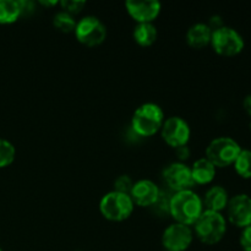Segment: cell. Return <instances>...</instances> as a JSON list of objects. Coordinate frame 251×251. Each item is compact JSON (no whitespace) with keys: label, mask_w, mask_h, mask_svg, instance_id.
<instances>
[{"label":"cell","mask_w":251,"mask_h":251,"mask_svg":"<svg viewBox=\"0 0 251 251\" xmlns=\"http://www.w3.org/2000/svg\"><path fill=\"white\" fill-rule=\"evenodd\" d=\"M168 212L176 223L190 227L203 212L202 200L193 190L176 193L169 200Z\"/></svg>","instance_id":"6da1fadb"},{"label":"cell","mask_w":251,"mask_h":251,"mask_svg":"<svg viewBox=\"0 0 251 251\" xmlns=\"http://www.w3.org/2000/svg\"><path fill=\"white\" fill-rule=\"evenodd\" d=\"M164 123V113L158 104L145 103L135 110L131 119V127L141 137L153 136Z\"/></svg>","instance_id":"7a4b0ae2"},{"label":"cell","mask_w":251,"mask_h":251,"mask_svg":"<svg viewBox=\"0 0 251 251\" xmlns=\"http://www.w3.org/2000/svg\"><path fill=\"white\" fill-rule=\"evenodd\" d=\"M194 232L203 244L215 245L225 237L227 232V223L221 212L203 210L194 225Z\"/></svg>","instance_id":"3957f363"},{"label":"cell","mask_w":251,"mask_h":251,"mask_svg":"<svg viewBox=\"0 0 251 251\" xmlns=\"http://www.w3.org/2000/svg\"><path fill=\"white\" fill-rule=\"evenodd\" d=\"M134 202L127 194L110 191L105 194L100 202V211L103 217L112 222H123L134 212Z\"/></svg>","instance_id":"277c9868"},{"label":"cell","mask_w":251,"mask_h":251,"mask_svg":"<svg viewBox=\"0 0 251 251\" xmlns=\"http://www.w3.org/2000/svg\"><path fill=\"white\" fill-rule=\"evenodd\" d=\"M242 147L232 137L222 136L212 140L206 149V158L216 167L225 168L232 166L237 159Z\"/></svg>","instance_id":"5b68a950"},{"label":"cell","mask_w":251,"mask_h":251,"mask_svg":"<svg viewBox=\"0 0 251 251\" xmlns=\"http://www.w3.org/2000/svg\"><path fill=\"white\" fill-rule=\"evenodd\" d=\"M210 44L220 55L234 56L244 49L245 43L239 32L232 27L222 26L212 31Z\"/></svg>","instance_id":"8992f818"},{"label":"cell","mask_w":251,"mask_h":251,"mask_svg":"<svg viewBox=\"0 0 251 251\" xmlns=\"http://www.w3.org/2000/svg\"><path fill=\"white\" fill-rule=\"evenodd\" d=\"M76 39L86 47H97L105 41L107 28L104 24L96 16L82 17L76 24Z\"/></svg>","instance_id":"52a82bcc"},{"label":"cell","mask_w":251,"mask_h":251,"mask_svg":"<svg viewBox=\"0 0 251 251\" xmlns=\"http://www.w3.org/2000/svg\"><path fill=\"white\" fill-rule=\"evenodd\" d=\"M162 139L168 146L179 149L186 146L190 140V126L184 119L179 117H171L164 120L161 127Z\"/></svg>","instance_id":"ba28073f"},{"label":"cell","mask_w":251,"mask_h":251,"mask_svg":"<svg viewBox=\"0 0 251 251\" xmlns=\"http://www.w3.org/2000/svg\"><path fill=\"white\" fill-rule=\"evenodd\" d=\"M194 239L191 227L180 223L168 226L162 235V245L167 251H185L190 248Z\"/></svg>","instance_id":"9c48e42d"},{"label":"cell","mask_w":251,"mask_h":251,"mask_svg":"<svg viewBox=\"0 0 251 251\" xmlns=\"http://www.w3.org/2000/svg\"><path fill=\"white\" fill-rule=\"evenodd\" d=\"M163 178L167 186L171 190L176 191V193L191 190V188L195 185L193 176H191L190 167L185 166L181 162H176V163L169 164L164 169Z\"/></svg>","instance_id":"30bf717a"},{"label":"cell","mask_w":251,"mask_h":251,"mask_svg":"<svg viewBox=\"0 0 251 251\" xmlns=\"http://www.w3.org/2000/svg\"><path fill=\"white\" fill-rule=\"evenodd\" d=\"M228 220L233 226L247 228L251 226V198L247 194H238L229 199L227 205Z\"/></svg>","instance_id":"8fae6325"},{"label":"cell","mask_w":251,"mask_h":251,"mask_svg":"<svg viewBox=\"0 0 251 251\" xmlns=\"http://www.w3.org/2000/svg\"><path fill=\"white\" fill-rule=\"evenodd\" d=\"M125 6L137 24H152L161 12V2L157 0H129L125 2Z\"/></svg>","instance_id":"7c38bea8"},{"label":"cell","mask_w":251,"mask_h":251,"mask_svg":"<svg viewBox=\"0 0 251 251\" xmlns=\"http://www.w3.org/2000/svg\"><path fill=\"white\" fill-rule=\"evenodd\" d=\"M159 195H161V190H159L158 185L147 179L136 181L130 191V198H131L134 205L140 206V207H149V206L156 205Z\"/></svg>","instance_id":"4fadbf2b"},{"label":"cell","mask_w":251,"mask_h":251,"mask_svg":"<svg viewBox=\"0 0 251 251\" xmlns=\"http://www.w3.org/2000/svg\"><path fill=\"white\" fill-rule=\"evenodd\" d=\"M228 193L223 186L216 185L208 189L203 196V207L207 211H213V212H221L222 210L227 208Z\"/></svg>","instance_id":"5bb4252c"},{"label":"cell","mask_w":251,"mask_h":251,"mask_svg":"<svg viewBox=\"0 0 251 251\" xmlns=\"http://www.w3.org/2000/svg\"><path fill=\"white\" fill-rule=\"evenodd\" d=\"M212 29L210 25L195 24L188 29L186 33V42L194 49H201L211 43Z\"/></svg>","instance_id":"9a60e30c"},{"label":"cell","mask_w":251,"mask_h":251,"mask_svg":"<svg viewBox=\"0 0 251 251\" xmlns=\"http://www.w3.org/2000/svg\"><path fill=\"white\" fill-rule=\"evenodd\" d=\"M190 171L194 184H199V185L210 184L216 176V167L206 157L196 159Z\"/></svg>","instance_id":"2e32d148"},{"label":"cell","mask_w":251,"mask_h":251,"mask_svg":"<svg viewBox=\"0 0 251 251\" xmlns=\"http://www.w3.org/2000/svg\"><path fill=\"white\" fill-rule=\"evenodd\" d=\"M135 42L141 47H150L157 41L158 32L153 24H137L132 32Z\"/></svg>","instance_id":"e0dca14e"},{"label":"cell","mask_w":251,"mask_h":251,"mask_svg":"<svg viewBox=\"0 0 251 251\" xmlns=\"http://www.w3.org/2000/svg\"><path fill=\"white\" fill-rule=\"evenodd\" d=\"M21 16L19 1L15 0H0V24H14Z\"/></svg>","instance_id":"ac0fdd59"},{"label":"cell","mask_w":251,"mask_h":251,"mask_svg":"<svg viewBox=\"0 0 251 251\" xmlns=\"http://www.w3.org/2000/svg\"><path fill=\"white\" fill-rule=\"evenodd\" d=\"M235 172L239 174L242 178H251V151L250 150H242L238 154L237 159L233 163Z\"/></svg>","instance_id":"d6986e66"},{"label":"cell","mask_w":251,"mask_h":251,"mask_svg":"<svg viewBox=\"0 0 251 251\" xmlns=\"http://www.w3.org/2000/svg\"><path fill=\"white\" fill-rule=\"evenodd\" d=\"M76 24L77 22L74 19L73 15L65 11L58 12L53 19V26L63 33H71V32L75 31Z\"/></svg>","instance_id":"ffe728a7"},{"label":"cell","mask_w":251,"mask_h":251,"mask_svg":"<svg viewBox=\"0 0 251 251\" xmlns=\"http://www.w3.org/2000/svg\"><path fill=\"white\" fill-rule=\"evenodd\" d=\"M16 156V150L14 145L7 140L0 139V168L10 166Z\"/></svg>","instance_id":"44dd1931"},{"label":"cell","mask_w":251,"mask_h":251,"mask_svg":"<svg viewBox=\"0 0 251 251\" xmlns=\"http://www.w3.org/2000/svg\"><path fill=\"white\" fill-rule=\"evenodd\" d=\"M132 185H134V183H132V180L130 179V176H118L114 181V191L130 195V191H131Z\"/></svg>","instance_id":"7402d4cb"},{"label":"cell","mask_w":251,"mask_h":251,"mask_svg":"<svg viewBox=\"0 0 251 251\" xmlns=\"http://www.w3.org/2000/svg\"><path fill=\"white\" fill-rule=\"evenodd\" d=\"M60 5L64 11L74 16V15L78 14L83 9V6L86 5V1H80V0H63L60 2Z\"/></svg>","instance_id":"603a6c76"},{"label":"cell","mask_w":251,"mask_h":251,"mask_svg":"<svg viewBox=\"0 0 251 251\" xmlns=\"http://www.w3.org/2000/svg\"><path fill=\"white\" fill-rule=\"evenodd\" d=\"M240 247L244 251H251V226L244 228L240 234Z\"/></svg>","instance_id":"cb8c5ba5"},{"label":"cell","mask_w":251,"mask_h":251,"mask_svg":"<svg viewBox=\"0 0 251 251\" xmlns=\"http://www.w3.org/2000/svg\"><path fill=\"white\" fill-rule=\"evenodd\" d=\"M176 157H178V159L181 163H183V161H185V159H188L190 157V149L188 147V145L179 147V149H176Z\"/></svg>","instance_id":"d4e9b609"},{"label":"cell","mask_w":251,"mask_h":251,"mask_svg":"<svg viewBox=\"0 0 251 251\" xmlns=\"http://www.w3.org/2000/svg\"><path fill=\"white\" fill-rule=\"evenodd\" d=\"M243 107H244L245 112L251 117V95H248L243 100Z\"/></svg>","instance_id":"484cf974"},{"label":"cell","mask_w":251,"mask_h":251,"mask_svg":"<svg viewBox=\"0 0 251 251\" xmlns=\"http://www.w3.org/2000/svg\"><path fill=\"white\" fill-rule=\"evenodd\" d=\"M41 4L44 6H54V5L58 4V1H41Z\"/></svg>","instance_id":"4316f807"},{"label":"cell","mask_w":251,"mask_h":251,"mask_svg":"<svg viewBox=\"0 0 251 251\" xmlns=\"http://www.w3.org/2000/svg\"><path fill=\"white\" fill-rule=\"evenodd\" d=\"M250 130H251V123H250Z\"/></svg>","instance_id":"83f0119b"},{"label":"cell","mask_w":251,"mask_h":251,"mask_svg":"<svg viewBox=\"0 0 251 251\" xmlns=\"http://www.w3.org/2000/svg\"><path fill=\"white\" fill-rule=\"evenodd\" d=\"M0 251H2V250H1V249H0Z\"/></svg>","instance_id":"f1b7e54d"}]
</instances>
